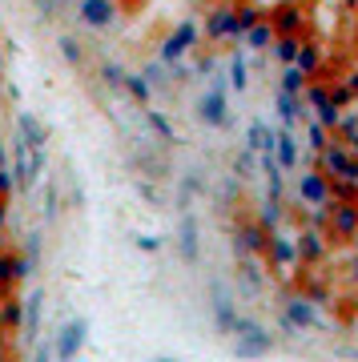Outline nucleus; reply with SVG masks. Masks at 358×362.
<instances>
[{"mask_svg": "<svg viewBox=\"0 0 358 362\" xmlns=\"http://www.w3.org/2000/svg\"><path fill=\"white\" fill-rule=\"evenodd\" d=\"M181 258L185 262H197V254H202V250H197V221L190 218V214H185V218H181Z\"/></svg>", "mask_w": 358, "mask_h": 362, "instance_id": "nucleus-24", "label": "nucleus"}, {"mask_svg": "<svg viewBox=\"0 0 358 362\" xmlns=\"http://www.w3.org/2000/svg\"><path fill=\"white\" fill-rule=\"evenodd\" d=\"M16 282V254L13 250H0V294Z\"/></svg>", "mask_w": 358, "mask_h": 362, "instance_id": "nucleus-33", "label": "nucleus"}, {"mask_svg": "<svg viewBox=\"0 0 358 362\" xmlns=\"http://www.w3.org/2000/svg\"><path fill=\"white\" fill-rule=\"evenodd\" d=\"M125 93H129L137 105H149V101H154V85L141 77V73H125Z\"/></svg>", "mask_w": 358, "mask_h": 362, "instance_id": "nucleus-26", "label": "nucleus"}, {"mask_svg": "<svg viewBox=\"0 0 358 362\" xmlns=\"http://www.w3.org/2000/svg\"><path fill=\"white\" fill-rule=\"evenodd\" d=\"M334 202H358V181H330Z\"/></svg>", "mask_w": 358, "mask_h": 362, "instance_id": "nucleus-37", "label": "nucleus"}, {"mask_svg": "<svg viewBox=\"0 0 358 362\" xmlns=\"http://www.w3.org/2000/svg\"><path fill=\"white\" fill-rule=\"evenodd\" d=\"M350 282L358 286V254H354V266H350Z\"/></svg>", "mask_w": 358, "mask_h": 362, "instance_id": "nucleus-49", "label": "nucleus"}, {"mask_svg": "<svg viewBox=\"0 0 358 362\" xmlns=\"http://www.w3.org/2000/svg\"><path fill=\"white\" fill-rule=\"evenodd\" d=\"M326 89H330V105H334V109H346V105L358 97V93L346 85V81H334V85H326Z\"/></svg>", "mask_w": 358, "mask_h": 362, "instance_id": "nucleus-36", "label": "nucleus"}, {"mask_svg": "<svg viewBox=\"0 0 358 362\" xmlns=\"http://www.w3.org/2000/svg\"><path fill=\"white\" fill-rule=\"evenodd\" d=\"M8 226V197H0V230Z\"/></svg>", "mask_w": 358, "mask_h": 362, "instance_id": "nucleus-47", "label": "nucleus"}, {"mask_svg": "<svg viewBox=\"0 0 358 362\" xmlns=\"http://www.w3.org/2000/svg\"><path fill=\"white\" fill-rule=\"evenodd\" d=\"M52 358V346H49V342H40V346H37V358H33V362H49Z\"/></svg>", "mask_w": 358, "mask_h": 362, "instance_id": "nucleus-46", "label": "nucleus"}, {"mask_svg": "<svg viewBox=\"0 0 358 362\" xmlns=\"http://www.w3.org/2000/svg\"><path fill=\"white\" fill-rule=\"evenodd\" d=\"M294 65L302 69V77H306V81L318 77L322 69H326V49H322V40H302V49H298Z\"/></svg>", "mask_w": 358, "mask_h": 362, "instance_id": "nucleus-15", "label": "nucleus"}, {"mask_svg": "<svg viewBox=\"0 0 358 362\" xmlns=\"http://www.w3.org/2000/svg\"><path fill=\"white\" fill-rule=\"evenodd\" d=\"M197 40H202V25H197V21H181V25L161 40L157 61H161V65H178L181 57H190V52L197 49Z\"/></svg>", "mask_w": 358, "mask_h": 362, "instance_id": "nucleus-2", "label": "nucleus"}, {"mask_svg": "<svg viewBox=\"0 0 358 362\" xmlns=\"http://www.w3.org/2000/svg\"><path fill=\"white\" fill-rule=\"evenodd\" d=\"M16 141H25L28 149H45L49 145V133H45V125L33 113H21L16 117Z\"/></svg>", "mask_w": 358, "mask_h": 362, "instance_id": "nucleus-16", "label": "nucleus"}, {"mask_svg": "<svg viewBox=\"0 0 358 362\" xmlns=\"http://www.w3.org/2000/svg\"><path fill=\"white\" fill-rule=\"evenodd\" d=\"M77 16H81V25H85V28H93V33H105V28L117 25L121 4H117V0H81V4H77Z\"/></svg>", "mask_w": 358, "mask_h": 362, "instance_id": "nucleus-11", "label": "nucleus"}, {"mask_svg": "<svg viewBox=\"0 0 358 362\" xmlns=\"http://www.w3.org/2000/svg\"><path fill=\"white\" fill-rule=\"evenodd\" d=\"M230 334H238V342H233V354H238V358H262V354L274 350V338H270L258 322H250V318H238Z\"/></svg>", "mask_w": 358, "mask_h": 362, "instance_id": "nucleus-5", "label": "nucleus"}, {"mask_svg": "<svg viewBox=\"0 0 358 362\" xmlns=\"http://www.w3.org/2000/svg\"><path fill=\"white\" fill-rule=\"evenodd\" d=\"M129 8H141V4H149V0H125Z\"/></svg>", "mask_w": 358, "mask_h": 362, "instance_id": "nucleus-50", "label": "nucleus"}, {"mask_svg": "<svg viewBox=\"0 0 358 362\" xmlns=\"http://www.w3.org/2000/svg\"><path fill=\"white\" fill-rule=\"evenodd\" d=\"M262 258L270 262V270L278 274V278H290L294 270H302L298 266V246H294V233H286V230H274L270 233V246Z\"/></svg>", "mask_w": 358, "mask_h": 362, "instance_id": "nucleus-3", "label": "nucleus"}, {"mask_svg": "<svg viewBox=\"0 0 358 362\" xmlns=\"http://www.w3.org/2000/svg\"><path fill=\"white\" fill-rule=\"evenodd\" d=\"M266 21L274 25L278 37H290V33H302V28H306V8H302L298 0H286V4H278V8H270Z\"/></svg>", "mask_w": 358, "mask_h": 362, "instance_id": "nucleus-13", "label": "nucleus"}, {"mask_svg": "<svg viewBox=\"0 0 358 362\" xmlns=\"http://www.w3.org/2000/svg\"><path fill=\"white\" fill-rule=\"evenodd\" d=\"M145 117H149V125H154V129L161 133V137H166V141H178V133H173V125H169L166 117L157 113V109H149V113H145Z\"/></svg>", "mask_w": 358, "mask_h": 362, "instance_id": "nucleus-38", "label": "nucleus"}, {"mask_svg": "<svg viewBox=\"0 0 358 362\" xmlns=\"http://www.w3.org/2000/svg\"><path fill=\"white\" fill-rule=\"evenodd\" d=\"M97 77H101V85H109V89H125V69L117 65V61H101V65H97Z\"/></svg>", "mask_w": 358, "mask_h": 362, "instance_id": "nucleus-29", "label": "nucleus"}, {"mask_svg": "<svg viewBox=\"0 0 358 362\" xmlns=\"http://www.w3.org/2000/svg\"><path fill=\"white\" fill-rule=\"evenodd\" d=\"M85 338H89V322H85V318H69V322L57 330V338H52V358L57 362H77Z\"/></svg>", "mask_w": 358, "mask_h": 362, "instance_id": "nucleus-8", "label": "nucleus"}, {"mask_svg": "<svg viewBox=\"0 0 358 362\" xmlns=\"http://www.w3.org/2000/svg\"><path fill=\"white\" fill-rule=\"evenodd\" d=\"M0 197H13V169L0 165Z\"/></svg>", "mask_w": 358, "mask_h": 362, "instance_id": "nucleus-42", "label": "nucleus"}, {"mask_svg": "<svg viewBox=\"0 0 358 362\" xmlns=\"http://www.w3.org/2000/svg\"><path fill=\"white\" fill-rule=\"evenodd\" d=\"M57 49H61V57L69 61V65L77 69L85 65V49H81V40L77 37H69V33H61V40H57Z\"/></svg>", "mask_w": 358, "mask_h": 362, "instance_id": "nucleus-28", "label": "nucleus"}, {"mask_svg": "<svg viewBox=\"0 0 358 362\" xmlns=\"http://www.w3.org/2000/svg\"><path fill=\"white\" fill-rule=\"evenodd\" d=\"M282 218H286V209H282V202H270V197H266V206H262L258 221H262V226H266V230L274 233V230H282Z\"/></svg>", "mask_w": 358, "mask_h": 362, "instance_id": "nucleus-32", "label": "nucleus"}, {"mask_svg": "<svg viewBox=\"0 0 358 362\" xmlns=\"http://www.w3.org/2000/svg\"><path fill=\"white\" fill-rule=\"evenodd\" d=\"M294 194H298V202L310 206V209H326L334 202V197H330V177H326L322 169H306V173H298Z\"/></svg>", "mask_w": 358, "mask_h": 362, "instance_id": "nucleus-9", "label": "nucleus"}, {"mask_svg": "<svg viewBox=\"0 0 358 362\" xmlns=\"http://www.w3.org/2000/svg\"><path fill=\"white\" fill-rule=\"evenodd\" d=\"M278 117H282L286 129H294L298 121L306 117V101L302 97H290V93H278Z\"/></svg>", "mask_w": 358, "mask_h": 362, "instance_id": "nucleus-22", "label": "nucleus"}, {"mask_svg": "<svg viewBox=\"0 0 358 362\" xmlns=\"http://www.w3.org/2000/svg\"><path fill=\"white\" fill-rule=\"evenodd\" d=\"M350 4H358V0H350Z\"/></svg>", "mask_w": 358, "mask_h": 362, "instance_id": "nucleus-53", "label": "nucleus"}, {"mask_svg": "<svg viewBox=\"0 0 358 362\" xmlns=\"http://www.w3.org/2000/svg\"><path fill=\"white\" fill-rule=\"evenodd\" d=\"M214 318H218V326L226 330V334H230V330H233V322H238V314H233V302H230L226 294H218V298H214Z\"/></svg>", "mask_w": 358, "mask_h": 362, "instance_id": "nucleus-30", "label": "nucleus"}, {"mask_svg": "<svg viewBox=\"0 0 358 362\" xmlns=\"http://www.w3.org/2000/svg\"><path fill=\"white\" fill-rule=\"evenodd\" d=\"M318 169L330 181H358V153L346 141L330 137V145L318 153Z\"/></svg>", "mask_w": 358, "mask_h": 362, "instance_id": "nucleus-1", "label": "nucleus"}, {"mask_svg": "<svg viewBox=\"0 0 358 362\" xmlns=\"http://www.w3.org/2000/svg\"><path fill=\"white\" fill-rule=\"evenodd\" d=\"M141 77L149 81V85H166V65H161V61H154V65L145 69V73H141Z\"/></svg>", "mask_w": 358, "mask_h": 362, "instance_id": "nucleus-41", "label": "nucleus"}, {"mask_svg": "<svg viewBox=\"0 0 358 362\" xmlns=\"http://www.w3.org/2000/svg\"><path fill=\"white\" fill-rule=\"evenodd\" d=\"M270 246V230L262 226V221H242L238 230H233V250L242 254V258H258V254H266Z\"/></svg>", "mask_w": 358, "mask_h": 362, "instance_id": "nucleus-12", "label": "nucleus"}, {"mask_svg": "<svg viewBox=\"0 0 358 362\" xmlns=\"http://www.w3.org/2000/svg\"><path fill=\"white\" fill-rule=\"evenodd\" d=\"M37 274V262L28 258V254H16V282H28Z\"/></svg>", "mask_w": 358, "mask_h": 362, "instance_id": "nucleus-40", "label": "nucleus"}, {"mask_svg": "<svg viewBox=\"0 0 358 362\" xmlns=\"http://www.w3.org/2000/svg\"><path fill=\"white\" fill-rule=\"evenodd\" d=\"M302 40H306V33L274 37V45H270V52H274V61H278V65H294V57H298V49H302Z\"/></svg>", "mask_w": 358, "mask_h": 362, "instance_id": "nucleus-20", "label": "nucleus"}, {"mask_svg": "<svg viewBox=\"0 0 358 362\" xmlns=\"http://www.w3.org/2000/svg\"><path fill=\"white\" fill-rule=\"evenodd\" d=\"M197 117L209 129H226L230 125V101H226V81H214L209 89L197 97Z\"/></svg>", "mask_w": 358, "mask_h": 362, "instance_id": "nucleus-7", "label": "nucleus"}, {"mask_svg": "<svg viewBox=\"0 0 358 362\" xmlns=\"http://www.w3.org/2000/svg\"><path fill=\"white\" fill-rule=\"evenodd\" d=\"M294 246H298V266H322L326 254H330V238H326V230H318V226H306V230L294 238Z\"/></svg>", "mask_w": 358, "mask_h": 362, "instance_id": "nucleus-10", "label": "nucleus"}, {"mask_svg": "<svg viewBox=\"0 0 358 362\" xmlns=\"http://www.w3.org/2000/svg\"><path fill=\"white\" fill-rule=\"evenodd\" d=\"M250 169H254V157L250 153H242L238 161H233V173H238V177H250Z\"/></svg>", "mask_w": 358, "mask_h": 362, "instance_id": "nucleus-44", "label": "nucleus"}, {"mask_svg": "<svg viewBox=\"0 0 358 362\" xmlns=\"http://www.w3.org/2000/svg\"><path fill=\"white\" fill-rule=\"evenodd\" d=\"M40 314H45V290H33V294L25 298V314H21V334L25 338H37Z\"/></svg>", "mask_w": 358, "mask_h": 362, "instance_id": "nucleus-17", "label": "nucleus"}, {"mask_svg": "<svg viewBox=\"0 0 358 362\" xmlns=\"http://www.w3.org/2000/svg\"><path fill=\"white\" fill-rule=\"evenodd\" d=\"M25 254L33 262H40V233H28V238H25Z\"/></svg>", "mask_w": 358, "mask_h": 362, "instance_id": "nucleus-43", "label": "nucleus"}, {"mask_svg": "<svg viewBox=\"0 0 358 362\" xmlns=\"http://www.w3.org/2000/svg\"><path fill=\"white\" fill-rule=\"evenodd\" d=\"M314 326H322L318 306H314L306 294L286 298V306H282V330H286V334H302V330H314Z\"/></svg>", "mask_w": 358, "mask_h": 362, "instance_id": "nucleus-6", "label": "nucleus"}, {"mask_svg": "<svg viewBox=\"0 0 358 362\" xmlns=\"http://www.w3.org/2000/svg\"><path fill=\"white\" fill-rule=\"evenodd\" d=\"M258 21H266V8L254 4V0H242V4H233V25H238V40H242L246 28H254Z\"/></svg>", "mask_w": 358, "mask_h": 362, "instance_id": "nucleus-21", "label": "nucleus"}, {"mask_svg": "<svg viewBox=\"0 0 358 362\" xmlns=\"http://www.w3.org/2000/svg\"><path fill=\"white\" fill-rule=\"evenodd\" d=\"M205 40H238V25H233V4H218L205 16Z\"/></svg>", "mask_w": 358, "mask_h": 362, "instance_id": "nucleus-14", "label": "nucleus"}, {"mask_svg": "<svg viewBox=\"0 0 358 362\" xmlns=\"http://www.w3.org/2000/svg\"><path fill=\"white\" fill-rule=\"evenodd\" d=\"M21 314H25V298H8L0 306V326L4 330H21Z\"/></svg>", "mask_w": 358, "mask_h": 362, "instance_id": "nucleus-27", "label": "nucleus"}, {"mask_svg": "<svg viewBox=\"0 0 358 362\" xmlns=\"http://www.w3.org/2000/svg\"><path fill=\"white\" fill-rule=\"evenodd\" d=\"M350 246H354V254H358V233H354V238H350Z\"/></svg>", "mask_w": 358, "mask_h": 362, "instance_id": "nucleus-51", "label": "nucleus"}, {"mask_svg": "<svg viewBox=\"0 0 358 362\" xmlns=\"http://www.w3.org/2000/svg\"><path fill=\"white\" fill-rule=\"evenodd\" d=\"M274 161L282 169H298V137L290 129L274 133Z\"/></svg>", "mask_w": 358, "mask_h": 362, "instance_id": "nucleus-18", "label": "nucleus"}, {"mask_svg": "<svg viewBox=\"0 0 358 362\" xmlns=\"http://www.w3.org/2000/svg\"><path fill=\"white\" fill-rule=\"evenodd\" d=\"M238 278H242V286L254 294V290H262V270H258L250 258H242V266H238Z\"/></svg>", "mask_w": 358, "mask_h": 362, "instance_id": "nucleus-34", "label": "nucleus"}, {"mask_svg": "<svg viewBox=\"0 0 358 362\" xmlns=\"http://www.w3.org/2000/svg\"><path fill=\"white\" fill-rule=\"evenodd\" d=\"M358 233V202H330L326 206V238L338 246H350Z\"/></svg>", "mask_w": 358, "mask_h": 362, "instance_id": "nucleus-4", "label": "nucleus"}, {"mask_svg": "<svg viewBox=\"0 0 358 362\" xmlns=\"http://www.w3.org/2000/svg\"><path fill=\"white\" fill-rule=\"evenodd\" d=\"M157 362H178V358H157Z\"/></svg>", "mask_w": 358, "mask_h": 362, "instance_id": "nucleus-52", "label": "nucleus"}, {"mask_svg": "<svg viewBox=\"0 0 358 362\" xmlns=\"http://www.w3.org/2000/svg\"><path fill=\"white\" fill-rule=\"evenodd\" d=\"M302 294H306L310 302H314V306H330V290H326L322 282H310L306 290H302Z\"/></svg>", "mask_w": 358, "mask_h": 362, "instance_id": "nucleus-39", "label": "nucleus"}, {"mask_svg": "<svg viewBox=\"0 0 358 362\" xmlns=\"http://www.w3.org/2000/svg\"><path fill=\"white\" fill-rule=\"evenodd\" d=\"M274 37H278V33H274V25H270V21H258L254 28H246V33H242V45L250 52H266L270 45H274Z\"/></svg>", "mask_w": 358, "mask_h": 362, "instance_id": "nucleus-19", "label": "nucleus"}, {"mask_svg": "<svg viewBox=\"0 0 358 362\" xmlns=\"http://www.w3.org/2000/svg\"><path fill=\"white\" fill-rule=\"evenodd\" d=\"M306 89V77L298 65H282V81H278V93H290V97H302Z\"/></svg>", "mask_w": 358, "mask_h": 362, "instance_id": "nucleus-25", "label": "nucleus"}, {"mask_svg": "<svg viewBox=\"0 0 358 362\" xmlns=\"http://www.w3.org/2000/svg\"><path fill=\"white\" fill-rule=\"evenodd\" d=\"M137 250L154 254V250H161V242H157V238H149V233H141V238H137Z\"/></svg>", "mask_w": 358, "mask_h": 362, "instance_id": "nucleus-45", "label": "nucleus"}, {"mask_svg": "<svg viewBox=\"0 0 358 362\" xmlns=\"http://www.w3.org/2000/svg\"><path fill=\"white\" fill-rule=\"evenodd\" d=\"M306 137H310V149H314V153H322V149H326V145H330V129H326V125H318V121H310L306 125Z\"/></svg>", "mask_w": 358, "mask_h": 362, "instance_id": "nucleus-35", "label": "nucleus"}, {"mask_svg": "<svg viewBox=\"0 0 358 362\" xmlns=\"http://www.w3.org/2000/svg\"><path fill=\"white\" fill-rule=\"evenodd\" d=\"M246 145H250V149H258V153H274V129H270L266 121H250Z\"/></svg>", "mask_w": 358, "mask_h": 362, "instance_id": "nucleus-23", "label": "nucleus"}, {"mask_svg": "<svg viewBox=\"0 0 358 362\" xmlns=\"http://www.w3.org/2000/svg\"><path fill=\"white\" fill-rule=\"evenodd\" d=\"M346 145H350V149H354V153H358V129L350 133V137H346Z\"/></svg>", "mask_w": 358, "mask_h": 362, "instance_id": "nucleus-48", "label": "nucleus"}, {"mask_svg": "<svg viewBox=\"0 0 358 362\" xmlns=\"http://www.w3.org/2000/svg\"><path fill=\"white\" fill-rule=\"evenodd\" d=\"M246 85H250V69H246V57H242V52H233V57H230V89L246 93Z\"/></svg>", "mask_w": 358, "mask_h": 362, "instance_id": "nucleus-31", "label": "nucleus"}]
</instances>
